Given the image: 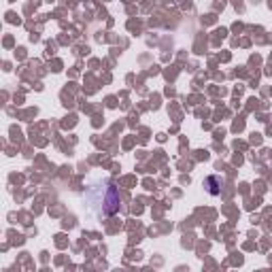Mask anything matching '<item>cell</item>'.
Listing matches in <instances>:
<instances>
[{
    "label": "cell",
    "mask_w": 272,
    "mask_h": 272,
    "mask_svg": "<svg viewBox=\"0 0 272 272\" xmlns=\"http://www.w3.org/2000/svg\"><path fill=\"white\" fill-rule=\"evenodd\" d=\"M85 200L98 217H113L121 206V194L113 183H100L87 189Z\"/></svg>",
    "instance_id": "cell-1"
},
{
    "label": "cell",
    "mask_w": 272,
    "mask_h": 272,
    "mask_svg": "<svg viewBox=\"0 0 272 272\" xmlns=\"http://www.w3.org/2000/svg\"><path fill=\"white\" fill-rule=\"evenodd\" d=\"M204 185H206V189H208V194H211V196H219V194H221V185H223V181H221L219 177H217V175H211V177H206Z\"/></svg>",
    "instance_id": "cell-2"
}]
</instances>
